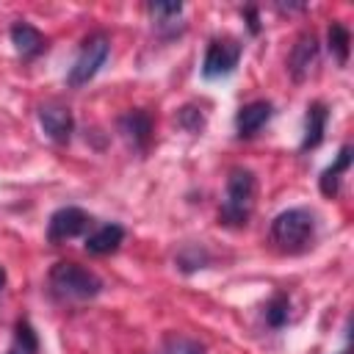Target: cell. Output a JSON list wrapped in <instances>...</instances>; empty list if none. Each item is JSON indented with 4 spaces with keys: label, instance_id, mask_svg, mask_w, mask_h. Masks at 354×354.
<instances>
[{
    "label": "cell",
    "instance_id": "1",
    "mask_svg": "<svg viewBox=\"0 0 354 354\" xmlns=\"http://www.w3.org/2000/svg\"><path fill=\"white\" fill-rule=\"evenodd\" d=\"M313 235H315V216L310 210H304V207L282 210L271 221V241L282 252H301V249H307Z\"/></svg>",
    "mask_w": 354,
    "mask_h": 354
},
{
    "label": "cell",
    "instance_id": "2",
    "mask_svg": "<svg viewBox=\"0 0 354 354\" xmlns=\"http://www.w3.org/2000/svg\"><path fill=\"white\" fill-rule=\"evenodd\" d=\"M254 174L249 169H232L227 177V196L218 210V221L230 227L246 224L252 205H254Z\"/></svg>",
    "mask_w": 354,
    "mask_h": 354
},
{
    "label": "cell",
    "instance_id": "3",
    "mask_svg": "<svg viewBox=\"0 0 354 354\" xmlns=\"http://www.w3.org/2000/svg\"><path fill=\"white\" fill-rule=\"evenodd\" d=\"M50 288L61 299L86 301L102 290V282L97 274H91L88 268H83L77 263H55L50 268Z\"/></svg>",
    "mask_w": 354,
    "mask_h": 354
},
{
    "label": "cell",
    "instance_id": "4",
    "mask_svg": "<svg viewBox=\"0 0 354 354\" xmlns=\"http://www.w3.org/2000/svg\"><path fill=\"white\" fill-rule=\"evenodd\" d=\"M108 50H111L108 36H105V33H91V36H88V39L80 44V53H77L75 64L69 66L66 83H69L72 88L86 86V83H88V80H91V77L100 72V66L105 64Z\"/></svg>",
    "mask_w": 354,
    "mask_h": 354
},
{
    "label": "cell",
    "instance_id": "5",
    "mask_svg": "<svg viewBox=\"0 0 354 354\" xmlns=\"http://www.w3.org/2000/svg\"><path fill=\"white\" fill-rule=\"evenodd\" d=\"M238 58H241V44L235 39H213L202 61V77L218 80V77L232 75L238 66Z\"/></svg>",
    "mask_w": 354,
    "mask_h": 354
},
{
    "label": "cell",
    "instance_id": "6",
    "mask_svg": "<svg viewBox=\"0 0 354 354\" xmlns=\"http://www.w3.org/2000/svg\"><path fill=\"white\" fill-rule=\"evenodd\" d=\"M88 227V216L80 210V207H61L50 216V224H47V238L53 243L58 241H69L75 235H80L83 230Z\"/></svg>",
    "mask_w": 354,
    "mask_h": 354
},
{
    "label": "cell",
    "instance_id": "7",
    "mask_svg": "<svg viewBox=\"0 0 354 354\" xmlns=\"http://www.w3.org/2000/svg\"><path fill=\"white\" fill-rule=\"evenodd\" d=\"M39 122L44 127V133L58 141V144H66L72 138V130H75V119L69 113V108L58 105V102H47L39 108Z\"/></svg>",
    "mask_w": 354,
    "mask_h": 354
},
{
    "label": "cell",
    "instance_id": "8",
    "mask_svg": "<svg viewBox=\"0 0 354 354\" xmlns=\"http://www.w3.org/2000/svg\"><path fill=\"white\" fill-rule=\"evenodd\" d=\"M271 113H274V105L266 102V100H257V102L243 105V108L235 113V130H238V136H241V138L257 136V133L268 124Z\"/></svg>",
    "mask_w": 354,
    "mask_h": 354
},
{
    "label": "cell",
    "instance_id": "9",
    "mask_svg": "<svg viewBox=\"0 0 354 354\" xmlns=\"http://www.w3.org/2000/svg\"><path fill=\"white\" fill-rule=\"evenodd\" d=\"M315 61H318V41L313 33H301L288 58V69H290L293 80H304L310 75V69L315 66Z\"/></svg>",
    "mask_w": 354,
    "mask_h": 354
},
{
    "label": "cell",
    "instance_id": "10",
    "mask_svg": "<svg viewBox=\"0 0 354 354\" xmlns=\"http://www.w3.org/2000/svg\"><path fill=\"white\" fill-rule=\"evenodd\" d=\"M119 130L124 133V138L136 147V149H147L149 138H152V119L147 111H127L119 119Z\"/></svg>",
    "mask_w": 354,
    "mask_h": 354
},
{
    "label": "cell",
    "instance_id": "11",
    "mask_svg": "<svg viewBox=\"0 0 354 354\" xmlns=\"http://www.w3.org/2000/svg\"><path fill=\"white\" fill-rule=\"evenodd\" d=\"M326 119L329 111L324 102H310L307 105V119H304V138H301V149H313L324 141L326 133Z\"/></svg>",
    "mask_w": 354,
    "mask_h": 354
},
{
    "label": "cell",
    "instance_id": "12",
    "mask_svg": "<svg viewBox=\"0 0 354 354\" xmlns=\"http://www.w3.org/2000/svg\"><path fill=\"white\" fill-rule=\"evenodd\" d=\"M11 44L17 47V53H19L22 58H33V55H39V53L47 47L44 36H41L33 25H28V22H17V25L11 28Z\"/></svg>",
    "mask_w": 354,
    "mask_h": 354
},
{
    "label": "cell",
    "instance_id": "13",
    "mask_svg": "<svg viewBox=\"0 0 354 354\" xmlns=\"http://www.w3.org/2000/svg\"><path fill=\"white\" fill-rule=\"evenodd\" d=\"M122 241H124V230L119 224H102L100 230H94L86 238V252L88 254H111L119 249Z\"/></svg>",
    "mask_w": 354,
    "mask_h": 354
},
{
    "label": "cell",
    "instance_id": "14",
    "mask_svg": "<svg viewBox=\"0 0 354 354\" xmlns=\"http://www.w3.org/2000/svg\"><path fill=\"white\" fill-rule=\"evenodd\" d=\"M348 166H351V147L346 144V147H340V152H337V160H335L329 169H324V174H321V194H326V196H335V194H337V183H340V174H343Z\"/></svg>",
    "mask_w": 354,
    "mask_h": 354
},
{
    "label": "cell",
    "instance_id": "15",
    "mask_svg": "<svg viewBox=\"0 0 354 354\" xmlns=\"http://www.w3.org/2000/svg\"><path fill=\"white\" fill-rule=\"evenodd\" d=\"M326 39H329V50L335 53V58L340 61V66L348 64V47H351V33L346 25L340 22H332L329 30H326Z\"/></svg>",
    "mask_w": 354,
    "mask_h": 354
},
{
    "label": "cell",
    "instance_id": "16",
    "mask_svg": "<svg viewBox=\"0 0 354 354\" xmlns=\"http://www.w3.org/2000/svg\"><path fill=\"white\" fill-rule=\"evenodd\" d=\"M266 321H268L271 326H282V324L288 321V296L277 293V296L268 301V307H266Z\"/></svg>",
    "mask_w": 354,
    "mask_h": 354
},
{
    "label": "cell",
    "instance_id": "17",
    "mask_svg": "<svg viewBox=\"0 0 354 354\" xmlns=\"http://www.w3.org/2000/svg\"><path fill=\"white\" fill-rule=\"evenodd\" d=\"M17 346L22 348V354H36L39 351V340H36V332L28 321H19L17 324Z\"/></svg>",
    "mask_w": 354,
    "mask_h": 354
},
{
    "label": "cell",
    "instance_id": "18",
    "mask_svg": "<svg viewBox=\"0 0 354 354\" xmlns=\"http://www.w3.org/2000/svg\"><path fill=\"white\" fill-rule=\"evenodd\" d=\"M163 354H205V346L191 337H171Z\"/></svg>",
    "mask_w": 354,
    "mask_h": 354
},
{
    "label": "cell",
    "instance_id": "19",
    "mask_svg": "<svg viewBox=\"0 0 354 354\" xmlns=\"http://www.w3.org/2000/svg\"><path fill=\"white\" fill-rule=\"evenodd\" d=\"M149 11L163 19L160 25H166V19H177L183 14V3H149Z\"/></svg>",
    "mask_w": 354,
    "mask_h": 354
},
{
    "label": "cell",
    "instance_id": "20",
    "mask_svg": "<svg viewBox=\"0 0 354 354\" xmlns=\"http://www.w3.org/2000/svg\"><path fill=\"white\" fill-rule=\"evenodd\" d=\"M180 124H183L185 130H191V133H199V130L205 127V116H202L196 108H183V111H180Z\"/></svg>",
    "mask_w": 354,
    "mask_h": 354
},
{
    "label": "cell",
    "instance_id": "21",
    "mask_svg": "<svg viewBox=\"0 0 354 354\" xmlns=\"http://www.w3.org/2000/svg\"><path fill=\"white\" fill-rule=\"evenodd\" d=\"M3 285H6V271L0 268V288H3Z\"/></svg>",
    "mask_w": 354,
    "mask_h": 354
},
{
    "label": "cell",
    "instance_id": "22",
    "mask_svg": "<svg viewBox=\"0 0 354 354\" xmlns=\"http://www.w3.org/2000/svg\"><path fill=\"white\" fill-rule=\"evenodd\" d=\"M11 354H22V351H11Z\"/></svg>",
    "mask_w": 354,
    "mask_h": 354
},
{
    "label": "cell",
    "instance_id": "23",
    "mask_svg": "<svg viewBox=\"0 0 354 354\" xmlns=\"http://www.w3.org/2000/svg\"><path fill=\"white\" fill-rule=\"evenodd\" d=\"M340 354H348V351H340Z\"/></svg>",
    "mask_w": 354,
    "mask_h": 354
}]
</instances>
